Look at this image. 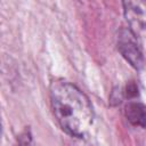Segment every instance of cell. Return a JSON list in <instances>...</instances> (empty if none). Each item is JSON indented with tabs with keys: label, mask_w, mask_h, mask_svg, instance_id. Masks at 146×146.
Segmentation results:
<instances>
[{
	"label": "cell",
	"mask_w": 146,
	"mask_h": 146,
	"mask_svg": "<svg viewBox=\"0 0 146 146\" xmlns=\"http://www.w3.org/2000/svg\"><path fill=\"white\" fill-rule=\"evenodd\" d=\"M117 49L123 58L136 70L144 66V56L135 33L130 29H122L117 35Z\"/></svg>",
	"instance_id": "7a4b0ae2"
},
{
	"label": "cell",
	"mask_w": 146,
	"mask_h": 146,
	"mask_svg": "<svg viewBox=\"0 0 146 146\" xmlns=\"http://www.w3.org/2000/svg\"><path fill=\"white\" fill-rule=\"evenodd\" d=\"M54 114L60 128L73 137H83L94 121L92 105L87 95L76 86L64 80L50 84Z\"/></svg>",
	"instance_id": "6da1fadb"
},
{
	"label": "cell",
	"mask_w": 146,
	"mask_h": 146,
	"mask_svg": "<svg viewBox=\"0 0 146 146\" xmlns=\"http://www.w3.org/2000/svg\"><path fill=\"white\" fill-rule=\"evenodd\" d=\"M137 91L138 90H137V88L133 83H130V86H127V96L129 98H132V97L137 96V94H138Z\"/></svg>",
	"instance_id": "5b68a950"
},
{
	"label": "cell",
	"mask_w": 146,
	"mask_h": 146,
	"mask_svg": "<svg viewBox=\"0 0 146 146\" xmlns=\"http://www.w3.org/2000/svg\"><path fill=\"white\" fill-rule=\"evenodd\" d=\"M125 116L132 125L146 129V105L139 102H129L125 106Z\"/></svg>",
	"instance_id": "3957f363"
},
{
	"label": "cell",
	"mask_w": 146,
	"mask_h": 146,
	"mask_svg": "<svg viewBox=\"0 0 146 146\" xmlns=\"http://www.w3.org/2000/svg\"><path fill=\"white\" fill-rule=\"evenodd\" d=\"M16 146H32V136L29 130H25L17 139Z\"/></svg>",
	"instance_id": "277c9868"
}]
</instances>
